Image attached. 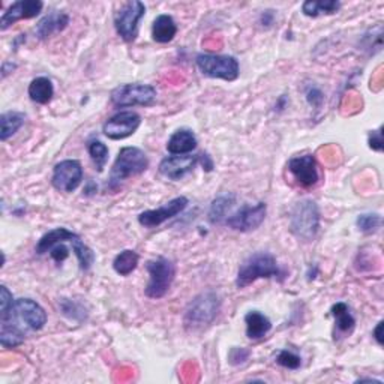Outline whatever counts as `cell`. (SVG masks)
I'll list each match as a JSON object with an SVG mask.
<instances>
[{"label": "cell", "instance_id": "484cf974", "mask_svg": "<svg viewBox=\"0 0 384 384\" xmlns=\"http://www.w3.org/2000/svg\"><path fill=\"white\" fill-rule=\"evenodd\" d=\"M140 255L132 249H125L120 254L116 255L113 261V269L114 272L120 276L131 275L138 266Z\"/></svg>", "mask_w": 384, "mask_h": 384}, {"label": "cell", "instance_id": "5b68a950", "mask_svg": "<svg viewBox=\"0 0 384 384\" xmlns=\"http://www.w3.org/2000/svg\"><path fill=\"white\" fill-rule=\"evenodd\" d=\"M149 272V283L144 288V293L150 299H162L167 293L176 276V267L164 257L150 260L146 264Z\"/></svg>", "mask_w": 384, "mask_h": 384}, {"label": "cell", "instance_id": "44dd1931", "mask_svg": "<svg viewBox=\"0 0 384 384\" xmlns=\"http://www.w3.org/2000/svg\"><path fill=\"white\" fill-rule=\"evenodd\" d=\"M178 33V26L176 21L173 20V17L162 14L155 18L154 26H152V38L158 44H168L174 39Z\"/></svg>", "mask_w": 384, "mask_h": 384}, {"label": "cell", "instance_id": "4316f807", "mask_svg": "<svg viewBox=\"0 0 384 384\" xmlns=\"http://www.w3.org/2000/svg\"><path fill=\"white\" fill-rule=\"evenodd\" d=\"M26 333L16 326H0V344L5 348H16L25 342Z\"/></svg>", "mask_w": 384, "mask_h": 384}, {"label": "cell", "instance_id": "7c38bea8", "mask_svg": "<svg viewBox=\"0 0 384 384\" xmlns=\"http://www.w3.org/2000/svg\"><path fill=\"white\" fill-rule=\"evenodd\" d=\"M186 206H188V199H186V197H176V199L170 200L167 204L159 209H155V211H146L143 213H140L138 223L144 228L159 227L162 223H166V221L182 213Z\"/></svg>", "mask_w": 384, "mask_h": 384}, {"label": "cell", "instance_id": "5bb4252c", "mask_svg": "<svg viewBox=\"0 0 384 384\" xmlns=\"http://www.w3.org/2000/svg\"><path fill=\"white\" fill-rule=\"evenodd\" d=\"M17 317L30 330H41L47 324V312L37 302L23 297L17 299L14 304Z\"/></svg>", "mask_w": 384, "mask_h": 384}, {"label": "cell", "instance_id": "836d02e7", "mask_svg": "<svg viewBox=\"0 0 384 384\" xmlns=\"http://www.w3.org/2000/svg\"><path fill=\"white\" fill-rule=\"evenodd\" d=\"M369 147L376 152H381L383 150V128L380 126L377 131H371L369 138H368Z\"/></svg>", "mask_w": 384, "mask_h": 384}, {"label": "cell", "instance_id": "9a60e30c", "mask_svg": "<svg viewBox=\"0 0 384 384\" xmlns=\"http://www.w3.org/2000/svg\"><path fill=\"white\" fill-rule=\"evenodd\" d=\"M42 8L44 4L39 2V0H18V2L11 5L6 9V13L2 16V20H0V29L6 30L20 20L37 17L39 16Z\"/></svg>", "mask_w": 384, "mask_h": 384}, {"label": "cell", "instance_id": "3957f363", "mask_svg": "<svg viewBox=\"0 0 384 384\" xmlns=\"http://www.w3.org/2000/svg\"><path fill=\"white\" fill-rule=\"evenodd\" d=\"M320 228V209L316 202L302 200L290 213V230L302 242L316 239Z\"/></svg>", "mask_w": 384, "mask_h": 384}, {"label": "cell", "instance_id": "277c9868", "mask_svg": "<svg viewBox=\"0 0 384 384\" xmlns=\"http://www.w3.org/2000/svg\"><path fill=\"white\" fill-rule=\"evenodd\" d=\"M149 167V159L142 149L138 147H123L116 158L111 173L109 186L111 190L118 186L131 176L142 174Z\"/></svg>", "mask_w": 384, "mask_h": 384}, {"label": "cell", "instance_id": "9c48e42d", "mask_svg": "<svg viewBox=\"0 0 384 384\" xmlns=\"http://www.w3.org/2000/svg\"><path fill=\"white\" fill-rule=\"evenodd\" d=\"M267 206L266 203L260 202L257 204H243L239 211L233 212L225 219V225L231 230L249 233L257 230L266 219Z\"/></svg>", "mask_w": 384, "mask_h": 384}, {"label": "cell", "instance_id": "d6986e66", "mask_svg": "<svg viewBox=\"0 0 384 384\" xmlns=\"http://www.w3.org/2000/svg\"><path fill=\"white\" fill-rule=\"evenodd\" d=\"M195 147L197 137L194 131L186 130V128L174 132L167 143V150L171 155H190Z\"/></svg>", "mask_w": 384, "mask_h": 384}, {"label": "cell", "instance_id": "30bf717a", "mask_svg": "<svg viewBox=\"0 0 384 384\" xmlns=\"http://www.w3.org/2000/svg\"><path fill=\"white\" fill-rule=\"evenodd\" d=\"M83 180V167L75 159H66L53 170L51 183L57 191L74 192Z\"/></svg>", "mask_w": 384, "mask_h": 384}, {"label": "cell", "instance_id": "d6a6232c", "mask_svg": "<svg viewBox=\"0 0 384 384\" xmlns=\"http://www.w3.org/2000/svg\"><path fill=\"white\" fill-rule=\"evenodd\" d=\"M306 101L311 104L312 107H317L318 109L321 106V104H323V101H324L321 90L318 87H316V86L308 87V90H306Z\"/></svg>", "mask_w": 384, "mask_h": 384}, {"label": "cell", "instance_id": "8992f818", "mask_svg": "<svg viewBox=\"0 0 384 384\" xmlns=\"http://www.w3.org/2000/svg\"><path fill=\"white\" fill-rule=\"evenodd\" d=\"M110 101L114 107H149L156 101V89L150 85L132 83L120 85L110 93Z\"/></svg>", "mask_w": 384, "mask_h": 384}, {"label": "cell", "instance_id": "ac0fdd59", "mask_svg": "<svg viewBox=\"0 0 384 384\" xmlns=\"http://www.w3.org/2000/svg\"><path fill=\"white\" fill-rule=\"evenodd\" d=\"M69 25V17L61 11H53L49 16H45L37 26V35L39 39H47L53 37L54 33L65 30Z\"/></svg>", "mask_w": 384, "mask_h": 384}, {"label": "cell", "instance_id": "e0dca14e", "mask_svg": "<svg viewBox=\"0 0 384 384\" xmlns=\"http://www.w3.org/2000/svg\"><path fill=\"white\" fill-rule=\"evenodd\" d=\"M330 314L335 318V330H333L335 340H340L341 336H348L354 330L356 320L352 316L350 308H348V305L344 304V302L335 304L330 308Z\"/></svg>", "mask_w": 384, "mask_h": 384}, {"label": "cell", "instance_id": "8d00e7d4", "mask_svg": "<svg viewBox=\"0 0 384 384\" xmlns=\"http://www.w3.org/2000/svg\"><path fill=\"white\" fill-rule=\"evenodd\" d=\"M383 321H380L378 324H377V328L374 329V332H372V335H374V338H376V341H377V344L378 345H383Z\"/></svg>", "mask_w": 384, "mask_h": 384}, {"label": "cell", "instance_id": "8fae6325", "mask_svg": "<svg viewBox=\"0 0 384 384\" xmlns=\"http://www.w3.org/2000/svg\"><path fill=\"white\" fill-rule=\"evenodd\" d=\"M140 125H142V116L135 111H120L114 114L102 126V132L110 140H123L132 135Z\"/></svg>", "mask_w": 384, "mask_h": 384}, {"label": "cell", "instance_id": "74e56055", "mask_svg": "<svg viewBox=\"0 0 384 384\" xmlns=\"http://www.w3.org/2000/svg\"><path fill=\"white\" fill-rule=\"evenodd\" d=\"M16 68H17V65H14L13 62H5L2 65V78H6V75L13 73Z\"/></svg>", "mask_w": 384, "mask_h": 384}, {"label": "cell", "instance_id": "52a82bcc", "mask_svg": "<svg viewBox=\"0 0 384 384\" xmlns=\"http://www.w3.org/2000/svg\"><path fill=\"white\" fill-rule=\"evenodd\" d=\"M197 66L203 75L211 78H219L225 81H235L239 77L240 66L236 57L221 54H199Z\"/></svg>", "mask_w": 384, "mask_h": 384}, {"label": "cell", "instance_id": "d590c367", "mask_svg": "<svg viewBox=\"0 0 384 384\" xmlns=\"http://www.w3.org/2000/svg\"><path fill=\"white\" fill-rule=\"evenodd\" d=\"M200 162H202V166H203L207 171H212V168H213V162H212L211 156L206 155V154H202V155H200Z\"/></svg>", "mask_w": 384, "mask_h": 384}, {"label": "cell", "instance_id": "ffe728a7", "mask_svg": "<svg viewBox=\"0 0 384 384\" xmlns=\"http://www.w3.org/2000/svg\"><path fill=\"white\" fill-rule=\"evenodd\" d=\"M245 324H247V336L254 341L264 338V336L272 329V321L260 311H249L245 316Z\"/></svg>", "mask_w": 384, "mask_h": 384}, {"label": "cell", "instance_id": "7a4b0ae2", "mask_svg": "<svg viewBox=\"0 0 384 384\" xmlns=\"http://www.w3.org/2000/svg\"><path fill=\"white\" fill-rule=\"evenodd\" d=\"M278 276H283V272L279 271V266L273 255L269 252H255L239 267L236 285L237 288H247L257 281V279Z\"/></svg>", "mask_w": 384, "mask_h": 384}, {"label": "cell", "instance_id": "83f0119b", "mask_svg": "<svg viewBox=\"0 0 384 384\" xmlns=\"http://www.w3.org/2000/svg\"><path fill=\"white\" fill-rule=\"evenodd\" d=\"M87 150L90 158L95 162L98 171H104V167H106L109 161V147L99 142V140H90L87 143Z\"/></svg>", "mask_w": 384, "mask_h": 384}, {"label": "cell", "instance_id": "f546056e", "mask_svg": "<svg viewBox=\"0 0 384 384\" xmlns=\"http://www.w3.org/2000/svg\"><path fill=\"white\" fill-rule=\"evenodd\" d=\"M356 225L365 235H371L381 227V216L378 213H362L357 216Z\"/></svg>", "mask_w": 384, "mask_h": 384}, {"label": "cell", "instance_id": "f1b7e54d", "mask_svg": "<svg viewBox=\"0 0 384 384\" xmlns=\"http://www.w3.org/2000/svg\"><path fill=\"white\" fill-rule=\"evenodd\" d=\"M59 306H61V311L65 317H68L69 320H74V321H83L87 318V311L86 308L78 304V302L75 300H69V299H62L59 302Z\"/></svg>", "mask_w": 384, "mask_h": 384}, {"label": "cell", "instance_id": "2e32d148", "mask_svg": "<svg viewBox=\"0 0 384 384\" xmlns=\"http://www.w3.org/2000/svg\"><path fill=\"white\" fill-rule=\"evenodd\" d=\"M288 170L293 174V178L297 180V183L305 186V188L317 185L318 182L317 162L312 155L296 156L293 159H290Z\"/></svg>", "mask_w": 384, "mask_h": 384}, {"label": "cell", "instance_id": "6da1fadb", "mask_svg": "<svg viewBox=\"0 0 384 384\" xmlns=\"http://www.w3.org/2000/svg\"><path fill=\"white\" fill-rule=\"evenodd\" d=\"M219 311L221 299L215 292L209 290V292L200 293L190 302L188 306H186L183 316L185 329L190 332L206 329L207 326H211L215 321Z\"/></svg>", "mask_w": 384, "mask_h": 384}, {"label": "cell", "instance_id": "e575fe53", "mask_svg": "<svg viewBox=\"0 0 384 384\" xmlns=\"http://www.w3.org/2000/svg\"><path fill=\"white\" fill-rule=\"evenodd\" d=\"M273 18H275L273 11H264V13L261 14V25L263 26H271L273 23Z\"/></svg>", "mask_w": 384, "mask_h": 384}, {"label": "cell", "instance_id": "603a6c76", "mask_svg": "<svg viewBox=\"0 0 384 384\" xmlns=\"http://www.w3.org/2000/svg\"><path fill=\"white\" fill-rule=\"evenodd\" d=\"M29 97L33 102L37 104H49L53 97H54V87L50 78L47 77H37L32 80V83L29 85Z\"/></svg>", "mask_w": 384, "mask_h": 384}, {"label": "cell", "instance_id": "cb8c5ba5", "mask_svg": "<svg viewBox=\"0 0 384 384\" xmlns=\"http://www.w3.org/2000/svg\"><path fill=\"white\" fill-rule=\"evenodd\" d=\"M341 8V4L336 0H306L302 5V13L306 17L316 18L318 16H332L338 13Z\"/></svg>", "mask_w": 384, "mask_h": 384}, {"label": "cell", "instance_id": "7402d4cb", "mask_svg": "<svg viewBox=\"0 0 384 384\" xmlns=\"http://www.w3.org/2000/svg\"><path fill=\"white\" fill-rule=\"evenodd\" d=\"M236 197L233 194H224L219 195L212 202L211 209H209V221L212 224H221L225 223V219L230 215V211L235 206Z\"/></svg>", "mask_w": 384, "mask_h": 384}, {"label": "cell", "instance_id": "4fadbf2b", "mask_svg": "<svg viewBox=\"0 0 384 384\" xmlns=\"http://www.w3.org/2000/svg\"><path fill=\"white\" fill-rule=\"evenodd\" d=\"M200 162V155H174L161 161L159 173L170 180H180Z\"/></svg>", "mask_w": 384, "mask_h": 384}, {"label": "cell", "instance_id": "d4e9b609", "mask_svg": "<svg viewBox=\"0 0 384 384\" xmlns=\"http://www.w3.org/2000/svg\"><path fill=\"white\" fill-rule=\"evenodd\" d=\"M26 116L18 111H6L0 116V140L6 142L9 137H13L20 128L25 125Z\"/></svg>", "mask_w": 384, "mask_h": 384}, {"label": "cell", "instance_id": "ba28073f", "mask_svg": "<svg viewBox=\"0 0 384 384\" xmlns=\"http://www.w3.org/2000/svg\"><path fill=\"white\" fill-rule=\"evenodd\" d=\"M146 14L144 4L132 0V2L125 4L118 13L114 14V27L119 37L126 41L132 42L138 35V23Z\"/></svg>", "mask_w": 384, "mask_h": 384}, {"label": "cell", "instance_id": "1f68e13d", "mask_svg": "<svg viewBox=\"0 0 384 384\" xmlns=\"http://www.w3.org/2000/svg\"><path fill=\"white\" fill-rule=\"evenodd\" d=\"M249 357V352L245 350V348H231V352L228 354V362L231 365H240V364H245L247 360Z\"/></svg>", "mask_w": 384, "mask_h": 384}, {"label": "cell", "instance_id": "4dcf8cb0", "mask_svg": "<svg viewBox=\"0 0 384 384\" xmlns=\"http://www.w3.org/2000/svg\"><path fill=\"white\" fill-rule=\"evenodd\" d=\"M276 364L284 366V368H287V369L296 371L302 365V359H300V356L295 354L293 352L281 350V352L278 353V356H276Z\"/></svg>", "mask_w": 384, "mask_h": 384}]
</instances>
